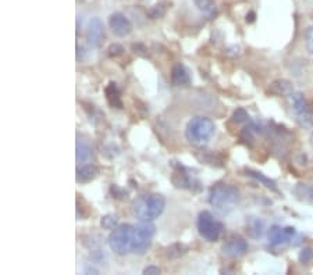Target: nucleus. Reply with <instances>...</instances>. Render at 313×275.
Masks as SVG:
<instances>
[{"mask_svg": "<svg viewBox=\"0 0 313 275\" xmlns=\"http://www.w3.org/2000/svg\"><path fill=\"white\" fill-rule=\"evenodd\" d=\"M216 132V125L208 117L197 115L188 121L185 127V138L191 145L194 146H206L209 141L213 138Z\"/></svg>", "mask_w": 313, "mask_h": 275, "instance_id": "f257e3e1", "label": "nucleus"}, {"mask_svg": "<svg viewBox=\"0 0 313 275\" xmlns=\"http://www.w3.org/2000/svg\"><path fill=\"white\" fill-rule=\"evenodd\" d=\"M166 199L160 194H142L134 202V214L139 221H153L165 211Z\"/></svg>", "mask_w": 313, "mask_h": 275, "instance_id": "f03ea898", "label": "nucleus"}, {"mask_svg": "<svg viewBox=\"0 0 313 275\" xmlns=\"http://www.w3.org/2000/svg\"><path fill=\"white\" fill-rule=\"evenodd\" d=\"M240 202V191L229 183H216L210 188L209 203L220 213H229Z\"/></svg>", "mask_w": 313, "mask_h": 275, "instance_id": "7ed1b4c3", "label": "nucleus"}, {"mask_svg": "<svg viewBox=\"0 0 313 275\" xmlns=\"http://www.w3.org/2000/svg\"><path fill=\"white\" fill-rule=\"evenodd\" d=\"M135 225L121 224L115 226L109 236V246L115 255L124 256L132 253Z\"/></svg>", "mask_w": 313, "mask_h": 275, "instance_id": "20e7f679", "label": "nucleus"}, {"mask_svg": "<svg viewBox=\"0 0 313 275\" xmlns=\"http://www.w3.org/2000/svg\"><path fill=\"white\" fill-rule=\"evenodd\" d=\"M197 228H198L199 235L208 241V242H216L219 241L220 236L223 234L224 226L219 220L214 218V215L210 211H200L197 220Z\"/></svg>", "mask_w": 313, "mask_h": 275, "instance_id": "39448f33", "label": "nucleus"}, {"mask_svg": "<svg viewBox=\"0 0 313 275\" xmlns=\"http://www.w3.org/2000/svg\"><path fill=\"white\" fill-rule=\"evenodd\" d=\"M155 232H156V226L152 221H139L135 225L132 253L145 255V252L150 246V242H152V238H153Z\"/></svg>", "mask_w": 313, "mask_h": 275, "instance_id": "423d86ee", "label": "nucleus"}, {"mask_svg": "<svg viewBox=\"0 0 313 275\" xmlns=\"http://www.w3.org/2000/svg\"><path fill=\"white\" fill-rule=\"evenodd\" d=\"M290 103L298 124L303 128H311L313 124V115L305 95L301 92H292L290 95Z\"/></svg>", "mask_w": 313, "mask_h": 275, "instance_id": "0eeeda50", "label": "nucleus"}, {"mask_svg": "<svg viewBox=\"0 0 313 275\" xmlns=\"http://www.w3.org/2000/svg\"><path fill=\"white\" fill-rule=\"evenodd\" d=\"M174 165V173L171 177V181L173 183L177 186V188H182V189H189V191H194V192H198V189H195V186L200 189V182L194 179L189 174L187 173V168H184L182 165L180 164H173Z\"/></svg>", "mask_w": 313, "mask_h": 275, "instance_id": "6e6552de", "label": "nucleus"}, {"mask_svg": "<svg viewBox=\"0 0 313 275\" xmlns=\"http://www.w3.org/2000/svg\"><path fill=\"white\" fill-rule=\"evenodd\" d=\"M88 45L94 49L102 46L104 39V25L100 18L95 17L88 24V33H86Z\"/></svg>", "mask_w": 313, "mask_h": 275, "instance_id": "1a4fd4ad", "label": "nucleus"}, {"mask_svg": "<svg viewBox=\"0 0 313 275\" xmlns=\"http://www.w3.org/2000/svg\"><path fill=\"white\" fill-rule=\"evenodd\" d=\"M109 27L113 31V33L120 36V38H124L127 35H130L132 31L131 21L121 13H115L109 17Z\"/></svg>", "mask_w": 313, "mask_h": 275, "instance_id": "9d476101", "label": "nucleus"}, {"mask_svg": "<svg viewBox=\"0 0 313 275\" xmlns=\"http://www.w3.org/2000/svg\"><path fill=\"white\" fill-rule=\"evenodd\" d=\"M294 236H295V228H292V226L281 228L277 225L271 226L269 229V234H267L271 246H280V244L288 243Z\"/></svg>", "mask_w": 313, "mask_h": 275, "instance_id": "9b49d317", "label": "nucleus"}, {"mask_svg": "<svg viewBox=\"0 0 313 275\" xmlns=\"http://www.w3.org/2000/svg\"><path fill=\"white\" fill-rule=\"evenodd\" d=\"M223 255L235 259V257H241L248 252V242L242 238H231L221 247Z\"/></svg>", "mask_w": 313, "mask_h": 275, "instance_id": "f8f14e48", "label": "nucleus"}, {"mask_svg": "<svg viewBox=\"0 0 313 275\" xmlns=\"http://www.w3.org/2000/svg\"><path fill=\"white\" fill-rule=\"evenodd\" d=\"M171 82L173 85L176 86H187L189 85V74H188V70L185 68L184 64L181 63H176L173 65V70H171Z\"/></svg>", "mask_w": 313, "mask_h": 275, "instance_id": "ddd939ff", "label": "nucleus"}, {"mask_svg": "<svg viewBox=\"0 0 313 275\" xmlns=\"http://www.w3.org/2000/svg\"><path fill=\"white\" fill-rule=\"evenodd\" d=\"M98 174H99V170H98V167L94 165V164L82 165L81 168L77 170V182H91V181H94L95 178L98 177Z\"/></svg>", "mask_w": 313, "mask_h": 275, "instance_id": "4468645a", "label": "nucleus"}, {"mask_svg": "<svg viewBox=\"0 0 313 275\" xmlns=\"http://www.w3.org/2000/svg\"><path fill=\"white\" fill-rule=\"evenodd\" d=\"M104 93H106V99H107V103L112 106V107H115V109H123V102L120 99V91L117 88V83L115 82H110L106 89H104Z\"/></svg>", "mask_w": 313, "mask_h": 275, "instance_id": "2eb2a0df", "label": "nucleus"}, {"mask_svg": "<svg viewBox=\"0 0 313 275\" xmlns=\"http://www.w3.org/2000/svg\"><path fill=\"white\" fill-rule=\"evenodd\" d=\"M269 91L273 95H277V96H290L294 89H292V83L287 80H276V81L271 82Z\"/></svg>", "mask_w": 313, "mask_h": 275, "instance_id": "dca6fc26", "label": "nucleus"}, {"mask_svg": "<svg viewBox=\"0 0 313 275\" xmlns=\"http://www.w3.org/2000/svg\"><path fill=\"white\" fill-rule=\"evenodd\" d=\"M263 229H264V224L261 218H256V217H252L249 220V223L247 225V232L249 235L250 238L253 239H258L263 235Z\"/></svg>", "mask_w": 313, "mask_h": 275, "instance_id": "f3484780", "label": "nucleus"}, {"mask_svg": "<svg viewBox=\"0 0 313 275\" xmlns=\"http://www.w3.org/2000/svg\"><path fill=\"white\" fill-rule=\"evenodd\" d=\"M195 6L198 7L199 11H202L208 18H212L213 16H216V3L214 0H194Z\"/></svg>", "mask_w": 313, "mask_h": 275, "instance_id": "a211bd4d", "label": "nucleus"}, {"mask_svg": "<svg viewBox=\"0 0 313 275\" xmlns=\"http://www.w3.org/2000/svg\"><path fill=\"white\" fill-rule=\"evenodd\" d=\"M245 175H248L250 178H253V179H256L258 182L263 183L266 188H269L271 189L273 192H279V189H277V185L274 181H271L269 178H266L264 175L262 173H258V171H253V170H245Z\"/></svg>", "mask_w": 313, "mask_h": 275, "instance_id": "6ab92c4d", "label": "nucleus"}, {"mask_svg": "<svg viewBox=\"0 0 313 275\" xmlns=\"http://www.w3.org/2000/svg\"><path fill=\"white\" fill-rule=\"evenodd\" d=\"M295 194H297L301 200L313 202V186L306 185V183H298V185L295 186Z\"/></svg>", "mask_w": 313, "mask_h": 275, "instance_id": "aec40b11", "label": "nucleus"}, {"mask_svg": "<svg viewBox=\"0 0 313 275\" xmlns=\"http://www.w3.org/2000/svg\"><path fill=\"white\" fill-rule=\"evenodd\" d=\"M75 150H77V152H75L77 163H85L86 160H89V157H91V147H89L86 143L78 141Z\"/></svg>", "mask_w": 313, "mask_h": 275, "instance_id": "412c9836", "label": "nucleus"}, {"mask_svg": "<svg viewBox=\"0 0 313 275\" xmlns=\"http://www.w3.org/2000/svg\"><path fill=\"white\" fill-rule=\"evenodd\" d=\"M167 9H168V3L166 1H160L157 3L155 6H152L149 11H148V16L150 20H157V18H162L165 17V14L167 13Z\"/></svg>", "mask_w": 313, "mask_h": 275, "instance_id": "4be33fe9", "label": "nucleus"}, {"mask_svg": "<svg viewBox=\"0 0 313 275\" xmlns=\"http://www.w3.org/2000/svg\"><path fill=\"white\" fill-rule=\"evenodd\" d=\"M188 247L182 243H173L171 246H168L166 249L167 259H178L182 255L187 253Z\"/></svg>", "mask_w": 313, "mask_h": 275, "instance_id": "5701e85b", "label": "nucleus"}, {"mask_svg": "<svg viewBox=\"0 0 313 275\" xmlns=\"http://www.w3.org/2000/svg\"><path fill=\"white\" fill-rule=\"evenodd\" d=\"M100 226L107 231H113L115 226H118V217L115 214H107L103 215L100 220Z\"/></svg>", "mask_w": 313, "mask_h": 275, "instance_id": "b1692460", "label": "nucleus"}, {"mask_svg": "<svg viewBox=\"0 0 313 275\" xmlns=\"http://www.w3.org/2000/svg\"><path fill=\"white\" fill-rule=\"evenodd\" d=\"M124 53V48L120 45V43H113L107 48V54L110 57H118Z\"/></svg>", "mask_w": 313, "mask_h": 275, "instance_id": "393cba45", "label": "nucleus"}, {"mask_svg": "<svg viewBox=\"0 0 313 275\" xmlns=\"http://www.w3.org/2000/svg\"><path fill=\"white\" fill-rule=\"evenodd\" d=\"M249 120V115H248V113L245 112L244 109H237L235 110V113L232 114V121L234 122H238V124H241V122H245Z\"/></svg>", "mask_w": 313, "mask_h": 275, "instance_id": "a878e982", "label": "nucleus"}, {"mask_svg": "<svg viewBox=\"0 0 313 275\" xmlns=\"http://www.w3.org/2000/svg\"><path fill=\"white\" fill-rule=\"evenodd\" d=\"M131 49H132V51L136 53L138 56H141V57H149L148 48H146L144 43H132V45H131Z\"/></svg>", "mask_w": 313, "mask_h": 275, "instance_id": "bb28decb", "label": "nucleus"}, {"mask_svg": "<svg viewBox=\"0 0 313 275\" xmlns=\"http://www.w3.org/2000/svg\"><path fill=\"white\" fill-rule=\"evenodd\" d=\"M313 259V249L311 247H305L301 250V253H299V260L305 263V264H308L309 261H312Z\"/></svg>", "mask_w": 313, "mask_h": 275, "instance_id": "cd10ccee", "label": "nucleus"}, {"mask_svg": "<svg viewBox=\"0 0 313 275\" xmlns=\"http://www.w3.org/2000/svg\"><path fill=\"white\" fill-rule=\"evenodd\" d=\"M305 45L306 49L313 54V27H309L305 32Z\"/></svg>", "mask_w": 313, "mask_h": 275, "instance_id": "c85d7f7f", "label": "nucleus"}, {"mask_svg": "<svg viewBox=\"0 0 313 275\" xmlns=\"http://www.w3.org/2000/svg\"><path fill=\"white\" fill-rule=\"evenodd\" d=\"M110 192L113 194V197L115 199H120V200H123L127 197V192H125L124 189H121L118 185H112V188H110Z\"/></svg>", "mask_w": 313, "mask_h": 275, "instance_id": "c756f323", "label": "nucleus"}, {"mask_svg": "<svg viewBox=\"0 0 313 275\" xmlns=\"http://www.w3.org/2000/svg\"><path fill=\"white\" fill-rule=\"evenodd\" d=\"M91 260H92V263H100L102 260L104 259V255L100 252V250H94L92 253H91Z\"/></svg>", "mask_w": 313, "mask_h": 275, "instance_id": "7c9ffc66", "label": "nucleus"}, {"mask_svg": "<svg viewBox=\"0 0 313 275\" xmlns=\"http://www.w3.org/2000/svg\"><path fill=\"white\" fill-rule=\"evenodd\" d=\"M162 271H160V268L156 267V265H149V267H146L145 270H144V274L145 275H156L160 274Z\"/></svg>", "mask_w": 313, "mask_h": 275, "instance_id": "2f4dec72", "label": "nucleus"}, {"mask_svg": "<svg viewBox=\"0 0 313 275\" xmlns=\"http://www.w3.org/2000/svg\"><path fill=\"white\" fill-rule=\"evenodd\" d=\"M253 21H255V13L250 11L249 14L247 16V22H253Z\"/></svg>", "mask_w": 313, "mask_h": 275, "instance_id": "473e14b6", "label": "nucleus"}, {"mask_svg": "<svg viewBox=\"0 0 313 275\" xmlns=\"http://www.w3.org/2000/svg\"><path fill=\"white\" fill-rule=\"evenodd\" d=\"M85 273H94V274H98L99 271L92 265V267H86V268H85Z\"/></svg>", "mask_w": 313, "mask_h": 275, "instance_id": "72a5a7b5", "label": "nucleus"}, {"mask_svg": "<svg viewBox=\"0 0 313 275\" xmlns=\"http://www.w3.org/2000/svg\"><path fill=\"white\" fill-rule=\"evenodd\" d=\"M312 145H313V133H312Z\"/></svg>", "mask_w": 313, "mask_h": 275, "instance_id": "f704fd0d", "label": "nucleus"}]
</instances>
